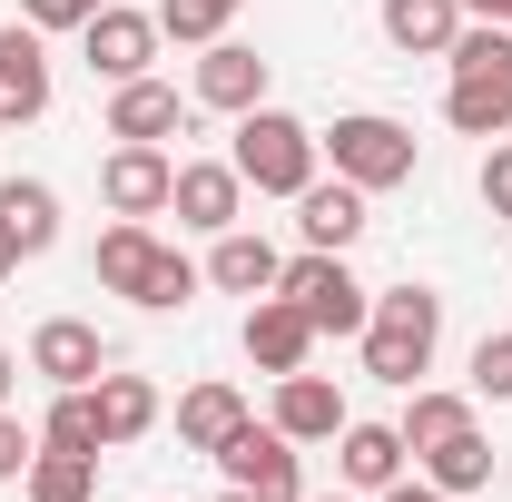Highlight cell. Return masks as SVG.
I'll return each mask as SVG.
<instances>
[{
    "instance_id": "1",
    "label": "cell",
    "mask_w": 512,
    "mask_h": 502,
    "mask_svg": "<svg viewBox=\"0 0 512 502\" xmlns=\"http://www.w3.org/2000/svg\"><path fill=\"white\" fill-rule=\"evenodd\" d=\"M444 119L463 138H512V30L503 20H463L444 50Z\"/></svg>"
},
{
    "instance_id": "2",
    "label": "cell",
    "mask_w": 512,
    "mask_h": 502,
    "mask_svg": "<svg viewBox=\"0 0 512 502\" xmlns=\"http://www.w3.org/2000/svg\"><path fill=\"white\" fill-rule=\"evenodd\" d=\"M434 345H444V296L434 286H384L375 315H365V375L394 384V394H414V384L434 375Z\"/></svg>"
},
{
    "instance_id": "3",
    "label": "cell",
    "mask_w": 512,
    "mask_h": 502,
    "mask_svg": "<svg viewBox=\"0 0 512 502\" xmlns=\"http://www.w3.org/2000/svg\"><path fill=\"white\" fill-rule=\"evenodd\" d=\"M227 158H237V178H247L256 197H296L306 178H316L325 148H316V128L296 119V109H276V99H266V109H247V119H237Z\"/></svg>"
},
{
    "instance_id": "4",
    "label": "cell",
    "mask_w": 512,
    "mask_h": 502,
    "mask_svg": "<svg viewBox=\"0 0 512 502\" xmlns=\"http://www.w3.org/2000/svg\"><path fill=\"white\" fill-rule=\"evenodd\" d=\"M316 148L335 158V178H355L365 197H384V188H404L414 168H424V138L404 119H384V109H355V119H335V128H316Z\"/></svg>"
},
{
    "instance_id": "5",
    "label": "cell",
    "mask_w": 512,
    "mask_h": 502,
    "mask_svg": "<svg viewBox=\"0 0 512 502\" xmlns=\"http://www.w3.org/2000/svg\"><path fill=\"white\" fill-rule=\"evenodd\" d=\"M276 296H296L316 335H365V315H375V296H365V286L345 276V256H325V247L286 256V276H276Z\"/></svg>"
},
{
    "instance_id": "6",
    "label": "cell",
    "mask_w": 512,
    "mask_h": 502,
    "mask_svg": "<svg viewBox=\"0 0 512 502\" xmlns=\"http://www.w3.org/2000/svg\"><path fill=\"white\" fill-rule=\"evenodd\" d=\"M207 463H217V473H227V483H237V493H256V502H306V473H296V443L276 434V424H237V434L217 443V453H207Z\"/></svg>"
},
{
    "instance_id": "7",
    "label": "cell",
    "mask_w": 512,
    "mask_h": 502,
    "mask_svg": "<svg viewBox=\"0 0 512 502\" xmlns=\"http://www.w3.org/2000/svg\"><path fill=\"white\" fill-rule=\"evenodd\" d=\"M79 60H89V79H148V60H158V10H128V0H109L89 30H79Z\"/></svg>"
},
{
    "instance_id": "8",
    "label": "cell",
    "mask_w": 512,
    "mask_h": 502,
    "mask_svg": "<svg viewBox=\"0 0 512 502\" xmlns=\"http://www.w3.org/2000/svg\"><path fill=\"white\" fill-rule=\"evenodd\" d=\"M168 188H178V158L148 148V138H119V148L99 158V197H109V217H168Z\"/></svg>"
},
{
    "instance_id": "9",
    "label": "cell",
    "mask_w": 512,
    "mask_h": 502,
    "mask_svg": "<svg viewBox=\"0 0 512 502\" xmlns=\"http://www.w3.org/2000/svg\"><path fill=\"white\" fill-rule=\"evenodd\" d=\"M168 207H178V227H197V237H227V227H247V178H237V158H178V188H168Z\"/></svg>"
},
{
    "instance_id": "10",
    "label": "cell",
    "mask_w": 512,
    "mask_h": 502,
    "mask_svg": "<svg viewBox=\"0 0 512 502\" xmlns=\"http://www.w3.org/2000/svg\"><path fill=\"white\" fill-rule=\"evenodd\" d=\"M30 375H50V394L99 384V375H109V345H99V325H89V315H50V325L30 335Z\"/></svg>"
},
{
    "instance_id": "11",
    "label": "cell",
    "mask_w": 512,
    "mask_h": 502,
    "mask_svg": "<svg viewBox=\"0 0 512 502\" xmlns=\"http://www.w3.org/2000/svg\"><path fill=\"white\" fill-rule=\"evenodd\" d=\"M306 355H316V325L296 296H256L247 306V365L256 375H306Z\"/></svg>"
},
{
    "instance_id": "12",
    "label": "cell",
    "mask_w": 512,
    "mask_h": 502,
    "mask_svg": "<svg viewBox=\"0 0 512 502\" xmlns=\"http://www.w3.org/2000/svg\"><path fill=\"white\" fill-rule=\"evenodd\" d=\"M197 109H227V119L266 109V60H256L247 40H207L197 50Z\"/></svg>"
},
{
    "instance_id": "13",
    "label": "cell",
    "mask_w": 512,
    "mask_h": 502,
    "mask_svg": "<svg viewBox=\"0 0 512 502\" xmlns=\"http://www.w3.org/2000/svg\"><path fill=\"white\" fill-rule=\"evenodd\" d=\"M296 237L325 247V256H345L365 237V188H355V178H306V188H296Z\"/></svg>"
},
{
    "instance_id": "14",
    "label": "cell",
    "mask_w": 512,
    "mask_h": 502,
    "mask_svg": "<svg viewBox=\"0 0 512 502\" xmlns=\"http://www.w3.org/2000/svg\"><path fill=\"white\" fill-rule=\"evenodd\" d=\"M50 109V50L30 20H0V119H40Z\"/></svg>"
},
{
    "instance_id": "15",
    "label": "cell",
    "mask_w": 512,
    "mask_h": 502,
    "mask_svg": "<svg viewBox=\"0 0 512 502\" xmlns=\"http://www.w3.org/2000/svg\"><path fill=\"white\" fill-rule=\"evenodd\" d=\"M345 424H355V414H345V394L325 375H276V434L286 443H335Z\"/></svg>"
},
{
    "instance_id": "16",
    "label": "cell",
    "mask_w": 512,
    "mask_h": 502,
    "mask_svg": "<svg viewBox=\"0 0 512 502\" xmlns=\"http://www.w3.org/2000/svg\"><path fill=\"white\" fill-rule=\"evenodd\" d=\"M335 483H345V493L404 483V434H394V424H345V434H335Z\"/></svg>"
},
{
    "instance_id": "17",
    "label": "cell",
    "mask_w": 512,
    "mask_h": 502,
    "mask_svg": "<svg viewBox=\"0 0 512 502\" xmlns=\"http://www.w3.org/2000/svg\"><path fill=\"white\" fill-rule=\"evenodd\" d=\"M276 276H286V256L266 247V237H256V227H227V237H217V247H207V286H227V296H276Z\"/></svg>"
},
{
    "instance_id": "18",
    "label": "cell",
    "mask_w": 512,
    "mask_h": 502,
    "mask_svg": "<svg viewBox=\"0 0 512 502\" xmlns=\"http://www.w3.org/2000/svg\"><path fill=\"white\" fill-rule=\"evenodd\" d=\"M375 20H384V40H394L404 60H444L453 30H463V0H384Z\"/></svg>"
},
{
    "instance_id": "19",
    "label": "cell",
    "mask_w": 512,
    "mask_h": 502,
    "mask_svg": "<svg viewBox=\"0 0 512 502\" xmlns=\"http://www.w3.org/2000/svg\"><path fill=\"white\" fill-rule=\"evenodd\" d=\"M178 119H188V109H178L168 79H119V89H109V138H148V148H158V138H178Z\"/></svg>"
},
{
    "instance_id": "20",
    "label": "cell",
    "mask_w": 512,
    "mask_h": 502,
    "mask_svg": "<svg viewBox=\"0 0 512 502\" xmlns=\"http://www.w3.org/2000/svg\"><path fill=\"white\" fill-rule=\"evenodd\" d=\"M0 217H10L20 256H50V247H60V188H50V178H0Z\"/></svg>"
},
{
    "instance_id": "21",
    "label": "cell",
    "mask_w": 512,
    "mask_h": 502,
    "mask_svg": "<svg viewBox=\"0 0 512 502\" xmlns=\"http://www.w3.org/2000/svg\"><path fill=\"white\" fill-rule=\"evenodd\" d=\"M237 424H247V394H237V384H188V394H178V443H188V453H217Z\"/></svg>"
},
{
    "instance_id": "22",
    "label": "cell",
    "mask_w": 512,
    "mask_h": 502,
    "mask_svg": "<svg viewBox=\"0 0 512 502\" xmlns=\"http://www.w3.org/2000/svg\"><path fill=\"white\" fill-rule=\"evenodd\" d=\"M89 404H99V443H138L148 424H158V384L148 375H99Z\"/></svg>"
},
{
    "instance_id": "23",
    "label": "cell",
    "mask_w": 512,
    "mask_h": 502,
    "mask_svg": "<svg viewBox=\"0 0 512 502\" xmlns=\"http://www.w3.org/2000/svg\"><path fill=\"white\" fill-rule=\"evenodd\" d=\"M463 424H473V394H444V384H414V394H404V414H394L404 453H434V443L463 434Z\"/></svg>"
},
{
    "instance_id": "24",
    "label": "cell",
    "mask_w": 512,
    "mask_h": 502,
    "mask_svg": "<svg viewBox=\"0 0 512 502\" xmlns=\"http://www.w3.org/2000/svg\"><path fill=\"white\" fill-rule=\"evenodd\" d=\"M148 256H158V227H148V217H119V227L99 237V286L138 306V286H148Z\"/></svg>"
},
{
    "instance_id": "25",
    "label": "cell",
    "mask_w": 512,
    "mask_h": 502,
    "mask_svg": "<svg viewBox=\"0 0 512 502\" xmlns=\"http://www.w3.org/2000/svg\"><path fill=\"white\" fill-rule=\"evenodd\" d=\"M414 463H424V483H434V493H483V483H493V443L473 434V424L444 434L434 453H414Z\"/></svg>"
},
{
    "instance_id": "26",
    "label": "cell",
    "mask_w": 512,
    "mask_h": 502,
    "mask_svg": "<svg viewBox=\"0 0 512 502\" xmlns=\"http://www.w3.org/2000/svg\"><path fill=\"white\" fill-rule=\"evenodd\" d=\"M20 493L30 502H99V453H30V473H20Z\"/></svg>"
},
{
    "instance_id": "27",
    "label": "cell",
    "mask_w": 512,
    "mask_h": 502,
    "mask_svg": "<svg viewBox=\"0 0 512 502\" xmlns=\"http://www.w3.org/2000/svg\"><path fill=\"white\" fill-rule=\"evenodd\" d=\"M227 20H237V0H158V40H188V50L227 40Z\"/></svg>"
},
{
    "instance_id": "28",
    "label": "cell",
    "mask_w": 512,
    "mask_h": 502,
    "mask_svg": "<svg viewBox=\"0 0 512 502\" xmlns=\"http://www.w3.org/2000/svg\"><path fill=\"white\" fill-rule=\"evenodd\" d=\"M40 443H50V453H109V443H99V404H89V384L50 404V424H40Z\"/></svg>"
},
{
    "instance_id": "29",
    "label": "cell",
    "mask_w": 512,
    "mask_h": 502,
    "mask_svg": "<svg viewBox=\"0 0 512 502\" xmlns=\"http://www.w3.org/2000/svg\"><path fill=\"white\" fill-rule=\"evenodd\" d=\"M188 296H197V266L168 247V237H158V256H148V286H138V306H148V315H168V306H188Z\"/></svg>"
},
{
    "instance_id": "30",
    "label": "cell",
    "mask_w": 512,
    "mask_h": 502,
    "mask_svg": "<svg viewBox=\"0 0 512 502\" xmlns=\"http://www.w3.org/2000/svg\"><path fill=\"white\" fill-rule=\"evenodd\" d=\"M473 394H483V404H512V325L473 345Z\"/></svg>"
},
{
    "instance_id": "31",
    "label": "cell",
    "mask_w": 512,
    "mask_h": 502,
    "mask_svg": "<svg viewBox=\"0 0 512 502\" xmlns=\"http://www.w3.org/2000/svg\"><path fill=\"white\" fill-rule=\"evenodd\" d=\"M99 10H109V0H20V20H30V30H89Z\"/></svg>"
},
{
    "instance_id": "32",
    "label": "cell",
    "mask_w": 512,
    "mask_h": 502,
    "mask_svg": "<svg viewBox=\"0 0 512 502\" xmlns=\"http://www.w3.org/2000/svg\"><path fill=\"white\" fill-rule=\"evenodd\" d=\"M30 453H40V434H30V424L0 404V483H20V473H30Z\"/></svg>"
},
{
    "instance_id": "33",
    "label": "cell",
    "mask_w": 512,
    "mask_h": 502,
    "mask_svg": "<svg viewBox=\"0 0 512 502\" xmlns=\"http://www.w3.org/2000/svg\"><path fill=\"white\" fill-rule=\"evenodd\" d=\"M483 207H493V227H512V138L483 158Z\"/></svg>"
},
{
    "instance_id": "34",
    "label": "cell",
    "mask_w": 512,
    "mask_h": 502,
    "mask_svg": "<svg viewBox=\"0 0 512 502\" xmlns=\"http://www.w3.org/2000/svg\"><path fill=\"white\" fill-rule=\"evenodd\" d=\"M375 502H453V493H434V483H384Z\"/></svg>"
},
{
    "instance_id": "35",
    "label": "cell",
    "mask_w": 512,
    "mask_h": 502,
    "mask_svg": "<svg viewBox=\"0 0 512 502\" xmlns=\"http://www.w3.org/2000/svg\"><path fill=\"white\" fill-rule=\"evenodd\" d=\"M463 20H503L512 30V0H463Z\"/></svg>"
},
{
    "instance_id": "36",
    "label": "cell",
    "mask_w": 512,
    "mask_h": 502,
    "mask_svg": "<svg viewBox=\"0 0 512 502\" xmlns=\"http://www.w3.org/2000/svg\"><path fill=\"white\" fill-rule=\"evenodd\" d=\"M0 276H20V237H10V217H0Z\"/></svg>"
},
{
    "instance_id": "37",
    "label": "cell",
    "mask_w": 512,
    "mask_h": 502,
    "mask_svg": "<svg viewBox=\"0 0 512 502\" xmlns=\"http://www.w3.org/2000/svg\"><path fill=\"white\" fill-rule=\"evenodd\" d=\"M10 384H20V355H10V345H0V404H10Z\"/></svg>"
},
{
    "instance_id": "38",
    "label": "cell",
    "mask_w": 512,
    "mask_h": 502,
    "mask_svg": "<svg viewBox=\"0 0 512 502\" xmlns=\"http://www.w3.org/2000/svg\"><path fill=\"white\" fill-rule=\"evenodd\" d=\"M217 502H256V493H237V483H227V493H217Z\"/></svg>"
},
{
    "instance_id": "39",
    "label": "cell",
    "mask_w": 512,
    "mask_h": 502,
    "mask_svg": "<svg viewBox=\"0 0 512 502\" xmlns=\"http://www.w3.org/2000/svg\"><path fill=\"white\" fill-rule=\"evenodd\" d=\"M316 502H355V493H316Z\"/></svg>"
}]
</instances>
